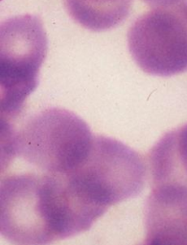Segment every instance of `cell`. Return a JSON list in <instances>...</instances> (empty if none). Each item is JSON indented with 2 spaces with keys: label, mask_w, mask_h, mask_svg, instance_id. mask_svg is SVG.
I'll list each match as a JSON object with an SVG mask.
<instances>
[{
  "label": "cell",
  "mask_w": 187,
  "mask_h": 245,
  "mask_svg": "<svg viewBox=\"0 0 187 245\" xmlns=\"http://www.w3.org/2000/svg\"><path fill=\"white\" fill-rule=\"evenodd\" d=\"M1 234L14 245H49L89 229L97 220L65 175H7L0 187Z\"/></svg>",
  "instance_id": "1"
},
{
  "label": "cell",
  "mask_w": 187,
  "mask_h": 245,
  "mask_svg": "<svg viewBox=\"0 0 187 245\" xmlns=\"http://www.w3.org/2000/svg\"><path fill=\"white\" fill-rule=\"evenodd\" d=\"M95 135L75 113L48 107L21 125L2 127V153L6 163L20 157L41 172L70 174L86 161Z\"/></svg>",
  "instance_id": "2"
},
{
  "label": "cell",
  "mask_w": 187,
  "mask_h": 245,
  "mask_svg": "<svg viewBox=\"0 0 187 245\" xmlns=\"http://www.w3.org/2000/svg\"><path fill=\"white\" fill-rule=\"evenodd\" d=\"M148 170L145 158L129 146L95 135L86 161L65 176L80 201L100 218L111 206L137 196L144 189Z\"/></svg>",
  "instance_id": "3"
},
{
  "label": "cell",
  "mask_w": 187,
  "mask_h": 245,
  "mask_svg": "<svg viewBox=\"0 0 187 245\" xmlns=\"http://www.w3.org/2000/svg\"><path fill=\"white\" fill-rule=\"evenodd\" d=\"M48 51L42 20L34 15H17L0 27L1 125L20 116L27 98L38 84L39 69Z\"/></svg>",
  "instance_id": "4"
},
{
  "label": "cell",
  "mask_w": 187,
  "mask_h": 245,
  "mask_svg": "<svg viewBox=\"0 0 187 245\" xmlns=\"http://www.w3.org/2000/svg\"><path fill=\"white\" fill-rule=\"evenodd\" d=\"M128 47L145 73L171 77L187 71V0L155 8L137 17L128 32Z\"/></svg>",
  "instance_id": "5"
},
{
  "label": "cell",
  "mask_w": 187,
  "mask_h": 245,
  "mask_svg": "<svg viewBox=\"0 0 187 245\" xmlns=\"http://www.w3.org/2000/svg\"><path fill=\"white\" fill-rule=\"evenodd\" d=\"M152 188L176 185L187 188V123L165 133L148 153Z\"/></svg>",
  "instance_id": "6"
},
{
  "label": "cell",
  "mask_w": 187,
  "mask_h": 245,
  "mask_svg": "<svg viewBox=\"0 0 187 245\" xmlns=\"http://www.w3.org/2000/svg\"><path fill=\"white\" fill-rule=\"evenodd\" d=\"M133 0H63L73 20L93 32L111 30L120 25L131 13Z\"/></svg>",
  "instance_id": "7"
},
{
  "label": "cell",
  "mask_w": 187,
  "mask_h": 245,
  "mask_svg": "<svg viewBox=\"0 0 187 245\" xmlns=\"http://www.w3.org/2000/svg\"><path fill=\"white\" fill-rule=\"evenodd\" d=\"M142 2L153 8H164L179 4L184 0H141Z\"/></svg>",
  "instance_id": "8"
},
{
  "label": "cell",
  "mask_w": 187,
  "mask_h": 245,
  "mask_svg": "<svg viewBox=\"0 0 187 245\" xmlns=\"http://www.w3.org/2000/svg\"><path fill=\"white\" fill-rule=\"evenodd\" d=\"M138 245H154V244H152V243H149V242H147V241H143L142 243H140V244H138Z\"/></svg>",
  "instance_id": "9"
}]
</instances>
